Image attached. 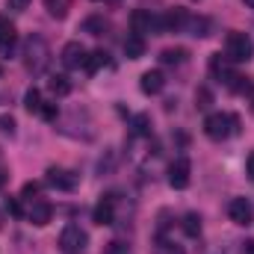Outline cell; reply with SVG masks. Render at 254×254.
Segmentation results:
<instances>
[{"label": "cell", "instance_id": "6da1fadb", "mask_svg": "<svg viewBox=\"0 0 254 254\" xmlns=\"http://www.w3.org/2000/svg\"><path fill=\"white\" fill-rule=\"evenodd\" d=\"M237 130H240V119L231 116V113H213V116H207V122H204V133H207L213 142H222V139H228V136L237 133Z\"/></svg>", "mask_w": 254, "mask_h": 254}, {"label": "cell", "instance_id": "7a4b0ae2", "mask_svg": "<svg viewBox=\"0 0 254 254\" xmlns=\"http://www.w3.org/2000/svg\"><path fill=\"white\" fill-rule=\"evenodd\" d=\"M225 54L231 63H249L254 57V42L249 33H228V42H225Z\"/></svg>", "mask_w": 254, "mask_h": 254}, {"label": "cell", "instance_id": "3957f363", "mask_svg": "<svg viewBox=\"0 0 254 254\" xmlns=\"http://www.w3.org/2000/svg\"><path fill=\"white\" fill-rule=\"evenodd\" d=\"M24 63L33 74H42L48 68V45L42 36H30L27 45H24Z\"/></svg>", "mask_w": 254, "mask_h": 254}, {"label": "cell", "instance_id": "277c9868", "mask_svg": "<svg viewBox=\"0 0 254 254\" xmlns=\"http://www.w3.org/2000/svg\"><path fill=\"white\" fill-rule=\"evenodd\" d=\"M89 246V237L80 225H65L60 234V252L63 254H83Z\"/></svg>", "mask_w": 254, "mask_h": 254}, {"label": "cell", "instance_id": "5b68a950", "mask_svg": "<svg viewBox=\"0 0 254 254\" xmlns=\"http://www.w3.org/2000/svg\"><path fill=\"white\" fill-rule=\"evenodd\" d=\"M190 178H192V163L187 157H178L172 166H169V184L175 190H187L190 187Z\"/></svg>", "mask_w": 254, "mask_h": 254}, {"label": "cell", "instance_id": "8992f818", "mask_svg": "<svg viewBox=\"0 0 254 254\" xmlns=\"http://www.w3.org/2000/svg\"><path fill=\"white\" fill-rule=\"evenodd\" d=\"M228 216H231V222L234 225H243V228H249L254 219V210L252 204L246 201V198H231V204H228Z\"/></svg>", "mask_w": 254, "mask_h": 254}, {"label": "cell", "instance_id": "52a82bcc", "mask_svg": "<svg viewBox=\"0 0 254 254\" xmlns=\"http://www.w3.org/2000/svg\"><path fill=\"white\" fill-rule=\"evenodd\" d=\"M130 27H133L136 36H145V33H151V30H160V18H154V15L145 12V9H136V12L130 15Z\"/></svg>", "mask_w": 254, "mask_h": 254}, {"label": "cell", "instance_id": "ba28073f", "mask_svg": "<svg viewBox=\"0 0 254 254\" xmlns=\"http://www.w3.org/2000/svg\"><path fill=\"white\" fill-rule=\"evenodd\" d=\"M51 216H54V207H51L48 201H42V198H36V201L30 204V210H27V219H30L36 228H45V225L51 222Z\"/></svg>", "mask_w": 254, "mask_h": 254}, {"label": "cell", "instance_id": "9c48e42d", "mask_svg": "<svg viewBox=\"0 0 254 254\" xmlns=\"http://www.w3.org/2000/svg\"><path fill=\"white\" fill-rule=\"evenodd\" d=\"M86 57H89V54H86V48H83L80 42H68L63 48V65L71 68V71H74V68H83Z\"/></svg>", "mask_w": 254, "mask_h": 254}, {"label": "cell", "instance_id": "30bf717a", "mask_svg": "<svg viewBox=\"0 0 254 254\" xmlns=\"http://www.w3.org/2000/svg\"><path fill=\"white\" fill-rule=\"evenodd\" d=\"M48 184L57 187V190H63V192H71L74 187H77V178H74L68 169H57V166H51V169H48Z\"/></svg>", "mask_w": 254, "mask_h": 254}, {"label": "cell", "instance_id": "8fae6325", "mask_svg": "<svg viewBox=\"0 0 254 254\" xmlns=\"http://www.w3.org/2000/svg\"><path fill=\"white\" fill-rule=\"evenodd\" d=\"M113 219H116V204H113V198H101V201L95 204V210H92V222H95V225H113Z\"/></svg>", "mask_w": 254, "mask_h": 254}, {"label": "cell", "instance_id": "7c38bea8", "mask_svg": "<svg viewBox=\"0 0 254 254\" xmlns=\"http://www.w3.org/2000/svg\"><path fill=\"white\" fill-rule=\"evenodd\" d=\"M139 86H142L145 95H160L166 89V77H163V71H145Z\"/></svg>", "mask_w": 254, "mask_h": 254}, {"label": "cell", "instance_id": "4fadbf2b", "mask_svg": "<svg viewBox=\"0 0 254 254\" xmlns=\"http://www.w3.org/2000/svg\"><path fill=\"white\" fill-rule=\"evenodd\" d=\"M12 48H15V24L6 15H0V54H12Z\"/></svg>", "mask_w": 254, "mask_h": 254}, {"label": "cell", "instance_id": "5bb4252c", "mask_svg": "<svg viewBox=\"0 0 254 254\" xmlns=\"http://www.w3.org/2000/svg\"><path fill=\"white\" fill-rule=\"evenodd\" d=\"M125 54L130 60H139V57H145V36H127L125 39Z\"/></svg>", "mask_w": 254, "mask_h": 254}, {"label": "cell", "instance_id": "9a60e30c", "mask_svg": "<svg viewBox=\"0 0 254 254\" xmlns=\"http://www.w3.org/2000/svg\"><path fill=\"white\" fill-rule=\"evenodd\" d=\"M107 27H110V24H107L104 15H89V18L83 21V33H89V36H101Z\"/></svg>", "mask_w": 254, "mask_h": 254}, {"label": "cell", "instance_id": "2e32d148", "mask_svg": "<svg viewBox=\"0 0 254 254\" xmlns=\"http://www.w3.org/2000/svg\"><path fill=\"white\" fill-rule=\"evenodd\" d=\"M45 9H48V15H51V18L63 21L65 15L71 12V0H45Z\"/></svg>", "mask_w": 254, "mask_h": 254}, {"label": "cell", "instance_id": "e0dca14e", "mask_svg": "<svg viewBox=\"0 0 254 254\" xmlns=\"http://www.w3.org/2000/svg\"><path fill=\"white\" fill-rule=\"evenodd\" d=\"M48 89H51L54 95H60V98H65V95L71 92V80H68L65 74H54V77H51V83H48Z\"/></svg>", "mask_w": 254, "mask_h": 254}, {"label": "cell", "instance_id": "ac0fdd59", "mask_svg": "<svg viewBox=\"0 0 254 254\" xmlns=\"http://www.w3.org/2000/svg\"><path fill=\"white\" fill-rule=\"evenodd\" d=\"M181 228H184L187 237H198V234H201V216H198V213H187L184 222H181Z\"/></svg>", "mask_w": 254, "mask_h": 254}, {"label": "cell", "instance_id": "d6986e66", "mask_svg": "<svg viewBox=\"0 0 254 254\" xmlns=\"http://www.w3.org/2000/svg\"><path fill=\"white\" fill-rule=\"evenodd\" d=\"M184 30H190L192 36H210V33H207V30H210V21H207V18H187Z\"/></svg>", "mask_w": 254, "mask_h": 254}, {"label": "cell", "instance_id": "ffe728a7", "mask_svg": "<svg viewBox=\"0 0 254 254\" xmlns=\"http://www.w3.org/2000/svg\"><path fill=\"white\" fill-rule=\"evenodd\" d=\"M184 57H187L184 48H166V51L160 54V63L163 65H178V63H184Z\"/></svg>", "mask_w": 254, "mask_h": 254}, {"label": "cell", "instance_id": "44dd1931", "mask_svg": "<svg viewBox=\"0 0 254 254\" xmlns=\"http://www.w3.org/2000/svg\"><path fill=\"white\" fill-rule=\"evenodd\" d=\"M101 65H107V54H104V51H92V54L86 57V63H83V68H86L89 74H95V71H98Z\"/></svg>", "mask_w": 254, "mask_h": 254}, {"label": "cell", "instance_id": "7402d4cb", "mask_svg": "<svg viewBox=\"0 0 254 254\" xmlns=\"http://www.w3.org/2000/svg\"><path fill=\"white\" fill-rule=\"evenodd\" d=\"M24 107H27L30 113H42V92H39V89H27V95H24Z\"/></svg>", "mask_w": 254, "mask_h": 254}, {"label": "cell", "instance_id": "603a6c76", "mask_svg": "<svg viewBox=\"0 0 254 254\" xmlns=\"http://www.w3.org/2000/svg\"><path fill=\"white\" fill-rule=\"evenodd\" d=\"M133 133H136V136H151V116H145V113H142V116H133Z\"/></svg>", "mask_w": 254, "mask_h": 254}, {"label": "cell", "instance_id": "cb8c5ba5", "mask_svg": "<svg viewBox=\"0 0 254 254\" xmlns=\"http://www.w3.org/2000/svg\"><path fill=\"white\" fill-rule=\"evenodd\" d=\"M6 210H9V216H15V219H21V216H27L18 198H6Z\"/></svg>", "mask_w": 254, "mask_h": 254}, {"label": "cell", "instance_id": "d4e9b609", "mask_svg": "<svg viewBox=\"0 0 254 254\" xmlns=\"http://www.w3.org/2000/svg\"><path fill=\"white\" fill-rule=\"evenodd\" d=\"M39 190H42V187H39L36 181H30V184H24V190H21V195H24L27 201H33V198L39 195Z\"/></svg>", "mask_w": 254, "mask_h": 254}, {"label": "cell", "instance_id": "484cf974", "mask_svg": "<svg viewBox=\"0 0 254 254\" xmlns=\"http://www.w3.org/2000/svg\"><path fill=\"white\" fill-rule=\"evenodd\" d=\"M0 130L12 136V133H15V119H12V116H0Z\"/></svg>", "mask_w": 254, "mask_h": 254}, {"label": "cell", "instance_id": "4316f807", "mask_svg": "<svg viewBox=\"0 0 254 254\" xmlns=\"http://www.w3.org/2000/svg\"><path fill=\"white\" fill-rule=\"evenodd\" d=\"M210 104H213V95H210L207 89H201V92H198V107H201V110H207Z\"/></svg>", "mask_w": 254, "mask_h": 254}, {"label": "cell", "instance_id": "83f0119b", "mask_svg": "<svg viewBox=\"0 0 254 254\" xmlns=\"http://www.w3.org/2000/svg\"><path fill=\"white\" fill-rule=\"evenodd\" d=\"M107 254H127V246L116 240V243H110V246H107Z\"/></svg>", "mask_w": 254, "mask_h": 254}, {"label": "cell", "instance_id": "f1b7e54d", "mask_svg": "<svg viewBox=\"0 0 254 254\" xmlns=\"http://www.w3.org/2000/svg\"><path fill=\"white\" fill-rule=\"evenodd\" d=\"M42 116H45L48 122H54V119H57V107H54V104H42Z\"/></svg>", "mask_w": 254, "mask_h": 254}, {"label": "cell", "instance_id": "f546056e", "mask_svg": "<svg viewBox=\"0 0 254 254\" xmlns=\"http://www.w3.org/2000/svg\"><path fill=\"white\" fill-rule=\"evenodd\" d=\"M6 3H9V9H18V12H24V9H27L33 0H6Z\"/></svg>", "mask_w": 254, "mask_h": 254}, {"label": "cell", "instance_id": "4dcf8cb0", "mask_svg": "<svg viewBox=\"0 0 254 254\" xmlns=\"http://www.w3.org/2000/svg\"><path fill=\"white\" fill-rule=\"evenodd\" d=\"M160 254H184V252H181L178 246H172V243H163V246H160Z\"/></svg>", "mask_w": 254, "mask_h": 254}, {"label": "cell", "instance_id": "1f68e13d", "mask_svg": "<svg viewBox=\"0 0 254 254\" xmlns=\"http://www.w3.org/2000/svg\"><path fill=\"white\" fill-rule=\"evenodd\" d=\"M246 175H249V178L254 181V151L249 154V160H246Z\"/></svg>", "mask_w": 254, "mask_h": 254}, {"label": "cell", "instance_id": "d6a6232c", "mask_svg": "<svg viewBox=\"0 0 254 254\" xmlns=\"http://www.w3.org/2000/svg\"><path fill=\"white\" fill-rule=\"evenodd\" d=\"M6 178H9V172H6V163H3V154H0V190L6 184Z\"/></svg>", "mask_w": 254, "mask_h": 254}, {"label": "cell", "instance_id": "836d02e7", "mask_svg": "<svg viewBox=\"0 0 254 254\" xmlns=\"http://www.w3.org/2000/svg\"><path fill=\"white\" fill-rule=\"evenodd\" d=\"M246 254H254V240H249V243H246Z\"/></svg>", "mask_w": 254, "mask_h": 254}, {"label": "cell", "instance_id": "e575fe53", "mask_svg": "<svg viewBox=\"0 0 254 254\" xmlns=\"http://www.w3.org/2000/svg\"><path fill=\"white\" fill-rule=\"evenodd\" d=\"M243 3H246V6H249V9H254V0H243Z\"/></svg>", "mask_w": 254, "mask_h": 254}, {"label": "cell", "instance_id": "d590c367", "mask_svg": "<svg viewBox=\"0 0 254 254\" xmlns=\"http://www.w3.org/2000/svg\"><path fill=\"white\" fill-rule=\"evenodd\" d=\"M252 110H254V98H252Z\"/></svg>", "mask_w": 254, "mask_h": 254}]
</instances>
